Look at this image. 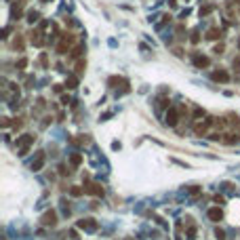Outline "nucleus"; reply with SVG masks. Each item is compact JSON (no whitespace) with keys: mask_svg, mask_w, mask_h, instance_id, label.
<instances>
[{"mask_svg":"<svg viewBox=\"0 0 240 240\" xmlns=\"http://www.w3.org/2000/svg\"><path fill=\"white\" fill-rule=\"evenodd\" d=\"M215 236H217V240H225V232L223 230H215Z\"/></svg>","mask_w":240,"mask_h":240,"instance_id":"nucleus-17","label":"nucleus"},{"mask_svg":"<svg viewBox=\"0 0 240 240\" xmlns=\"http://www.w3.org/2000/svg\"><path fill=\"white\" fill-rule=\"evenodd\" d=\"M194 65H196V67H206V65H209V57H200V55L194 57Z\"/></svg>","mask_w":240,"mask_h":240,"instance_id":"nucleus-9","label":"nucleus"},{"mask_svg":"<svg viewBox=\"0 0 240 240\" xmlns=\"http://www.w3.org/2000/svg\"><path fill=\"white\" fill-rule=\"evenodd\" d=\"M84 194L103 196V185H99V183H86V185H84Z\"/></svg>","mask_w":240,"mask_h":240,"instance_id":"nucleus-3","label":"nucleus"},{"mask_svg":"<svg viewBox=\"0 0 240 240\" xmlns=\"http://www.w3.org/2000/svg\"><path fill=\"white\" fill-rule=\"evenodd\" d=\"M13 44H15V49H23V40H21V38H15Z\"/></svg>","mask_w":240,"mask_h":240,"instance_id":"nucleus-19","label":"nucleus"},{"mask_svg":"<svg viewBox=\"0 0 240 240\" xmlns=\"http://www.w3.org/2000/svg\"><path fill=\"white\" fill-rule=\"evenodd\" d=\"M28 21H30V23L38 21V13H28Z\"/></svg>","mask_w":240,"mask_h":240,"instance_id":"nucleus-18","label":"nucleus"},{"mask_svg":"<svg viewBox=\"0 0 240 240\" xmlns=\"http://www.w3.org/2000/svg\"><path fill=\"white\" fill-rule=\"evenodd\" d=\"M179 110L177 108H169V112H166V116H164V120H166V124L169 127H175L177 122H179Z\"/></svg>","mask_w":240,"mask_h":240,"instance_id":"nucleus-2","label":"nucleus"},{"mask_svg":"<svg viewBox=\"0 0 240 240\" xmlns=\"http://www.w3.org/2000/svg\"><path fill=\"white\" fill-rule=\"evenodd\" d=\"M40 2H49V0H40Z\"/></svg>","mask_w":240,"mask_h":240,"instance_id":"nucleus-24","label":"nucleus"},{"mask_svg":"<svg viewBox=\"0 0 240 240\" xmlns=\"http://www.w3.org/2000/svg\"><path fill=\"white\" fill-rule=\"evenodd\" d=\"M42 223H44V225H55V223H57V213H55V211H46V213L42 215Z\"/></svg>","mask_w":240,"mask_h":240,"instance_id":"nucleus-6","label":"nucleus"},{"mask_svg":"<svg viewBox=\"0 0 240 240\" xmlns=\"http://www.w3.org/2000/svg\"><path fill=\"white\" fill-rule=\"evenodd\" d=\"M70 162L74 164V166H78V164L82 162V156H80V154H72V156H70Z\"/></svg>","mask_w":240,"mask_h":240,"instance_id":"nucleus-11","label":"nucleus"},{"mask_svg":"<svg viewBox=\"0 0 240 240\" xmlns=\"http://www.w3.org/2000/svg\"><path fill=\"white\" fill-rule=\"evenodd\" d=\"M82 72H84V61L80 59V61L76 63V74H82Z\"/></svg>","mask_w":240,"mask_h":240,"instance_id":"nucleus-15","label":"nucleus"},{"mask_svg":"<svg viewBox=\"0 0 240 240\" xmlns=\"http://www.w3.org/2000/svg\"><path fill=\"white\" fill-rule=\"evenodd\" d=\"M44 160H46V158H44V154L40 152V154H38V158L32 162V171H40L42 166H44Z\"/></svg>","mask_w":240,"mask_h":240,"instance_id":"nucleus-8","label":"nucleus"},{"mask_svg":"<svg viewBox=\"0 0 240 240\" xmlns=\"http://www.w3.org/2000/svg\"><path fill=\"white\" fill-rule=\"evenodd\" d=\"M213 9H215L213 4H206V7H202V9H200V15L204 17V15H209V13H213Z\"/></svg>","mask_w":240,"mask_h":240,"instance_id":"nucleus-12","label":"nucleus"},{"mask_svg":"<svg viewBox=\"0 0 240 240\" xmlns=\"http://www.w3.org/2000/svg\"><path fill=\"white\" fill-rule=\"evenodd\" d=\"M17 65H19L21 70H23V67H26V65H28V59H19V63H17Z\"/></svg>","mask_w":240,"mask_h":240,"instance_id":"nucleus-21","label":"nucleus"},{"mask_svg":"<svg viewBox=\"0 0 240 240\" xmlns=\"http://www.w3.org/2000/svg\"><path fill=\"white\" fill-rule=\"evenodd\" d=\"M213 80H215V82H228V80H230V74H228V72H223V70L213 72Z\"/></svg>","mask_w":240,"mask_h":240,"instance_id":"nucleus-7","label":"nucleus"},{"mask_svg":"<svg viewBox=\"0 0 240 240\" xmlns=\"http://www.w3.org/2000/svg\"><path fill=\"white\" fill-rule=\"evenodd\" d=\"M70 192H72V196H80V194H82V192H84V190H80L78 185H74V187H72Z\"/></svg>","mask_w":240,"mask_h":240,"instance_id":"nucleus-16","label":"nucleus"},{"mask_svg":"<svg viewBox=\"0 0 240 240\" xmlns=\"http://www.w3.org/2000/svg\"><path fill=\"white\" fill-rule=\"evenodd\" d=\"M40 63H42V65H46V63H49V59H46V55H40Z\"/></svg>","mask_w":240,"mask_h":240,"instance_id":"nucleus-22","label":"nucleus"},{"mask_svg":"<svg viewBox=\"0 0 240 240\" xmlns=\"http://www.w3.org/2000/svg\"><path fill=\"white\" fill-rule=\"evenodd\" d=\"M34 135H23L21 139H17V146H19V156H26L28 154V150H30V146L34 143Z\"/></svg>","mask_w":240,"mask_h":240,"instance_id":"nucleus-1","label":"nucleus"},{"mask_svg":"<svg viewBox=\"0 0 240 240\" xmlns=\"http://www.w3.org/2000/svg\"><path fill=\"white\" fill-rule=\"evenodd\" d=\"M80 55H82V44H78L76 49L72 51V57H80Z\"/></svg>","mask_w":240,"mask_h":240,"instance_id":"nucleus-14","label":"nucleus"},{"mask_svg":"<svg viewBox=\"0 0 240 240\" xmlns=\"http://www.w3.org/2000/svg\"><path fill=\"white\" fill-rule=\"evenodd\" d=\"M213 53H217V55H221L223 53V44H217V46H215V51Z\"/></svg>","mask_w":240,"mask_h":240,"instance_id":"nucleus-20","label":"nucleus"},{"mask_svg":"<svg viewBox=\"0 0 240 240\" xmlns=\"http://www.w3.org/2000/svg\"><path fill=\"white\" fill-rule=\"evenodd\" d=\"M13 127H15V129H19V127H21V120H19V118H15V122H13Z\"/></svg>","mask_w":240,"mask_h":240,"instance_id":"nucleus-23","label":"nucleus"},{"mask_svg":"<svg viewBox=\"0 0 240 240\" xmlns=\"http://www.w3.org/2000/svg\"><path fill=\"white\" fill-rule=\"evenodd\" d=\"M206 38H209V40H217V38H221V30H217V28L209 30V32H206Z\"/></svg>","mask_w":240,"mask_h":240,"instance_id":"nucleus-10","label":"nucleus"},{"mask_svg":"<svg viewBox=\"0 0 240 240\" xmlns=\"http://www.w3.org/2000/svg\"><path fill=\"white\" fill-rule=\"evenodd\" d=\"M65 86H67V89H74V86H76V78H74V76H70V78L65 80Z\"/></svg>","mask_w":240,"mask_h":240,"instance_id":"nucleus-13","label":"nucleus"},{"mask_svg":"<svg viewBox=\"0 0 240 240\" xmlns=\"http://www.w3.org/2000/svg\"><path fill=\"white\" fill-rule=\"evenodd\" d=\"M206 215H209V219H211V221H215V223H219V221L223 219V211H221L219 206L209 209V213H206Z\"/></svg>","mask_w":240,"mask_h":240,"instance_id":"nucleus-4","label":"nucleus"},{"mask_svg":"<svg viewBox=\"0 0 240 240\" xmlns=\"http://www.w3.org/2000/svg\"><path fill=\"white\" fill-rule=\"evenodd\" d=\"M78 228H80V230H91V232H95V230H97V221L91 219V217H86V219H80V221H78Z\"/></svg>","mask_w":240,"mask_h":240,"instance_id":"nucleus-5","label":"nucleus"}]
</instances>
